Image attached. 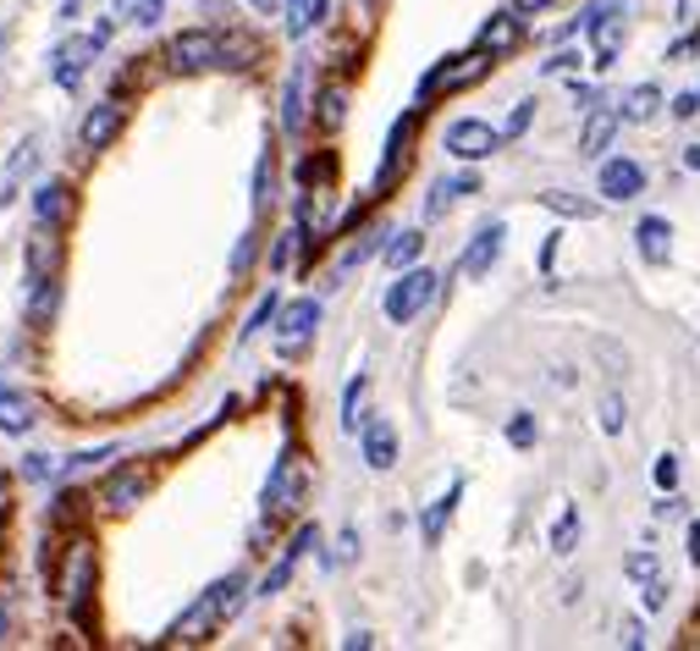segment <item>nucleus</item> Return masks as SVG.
Listing matches in <instances>:
<instances>
[{
	"label": "nucleus",
	"mask_w": 700,
	"mask_h": 651,
	"mask_svg": "<svg viewBox=\"0 0 700 651\" xmlns=\"http://www.w3.org/2000/svg\"><path fill=\"white\" fill-rule=\"evenodd\" d=\"M314 326H320V299H292V304L281 310V326H277V353L281 359H298V353L309 348Z\"/></svg>",
	"instance_id": "6e6552de"
},
{
	"label": "nucleus",
	"mask_w": 700,
	"mask_h": 651,
	"mask_svg": "<svg viewBox=\"0 0 700 651\" xmlns=\"http://www.w3.org/2000/svg\"><path fill=\"white\" fill-rule=\"evenodd\" d=\"M72 216V193H67V182H39V193H33V221H50V227H61Z\"/></svg>",
	"instance_id": "b1692460"
},
{
	"label": "nucleus",
	"mask_w": 700,
	"mask_h": 651,
	"mask_svg": "<svg viewBox=\"0 0 700 651\" xmlns=\"http://www.w3.org/2000/svg\"><path fill=\"white\" fill-rule=\"evenodd\" d=\"M634 249H640L646 266H668L673 260V227H668V216H646L634 227Z\"/></svg>",
	"instance_id": "dca6fc26"
},
{
	"label": "nucleus",
	"mask_w": 700,
	"mask_h": 651,
	"mask_svg": "<svg viewBox=\"0 0 700 651\" xmlns=\"http://www.w3.org/2000/svg\"><path fill=\"white\" fill-rule=\"evenodd\" d=\"M143 491H149V464H128V470H117V475L106 481V502H111V508H133Z\"/></svg>",
	"instance_id": "4be33fe9"
},
{
	"label": "nucleus",
	"mask_w": 700,
	"mask_h": 651,
	"mask_svg": "<svg viewBox=\"0 0 700 651\" xmlns=\"http://www.w3.org/2000/svg\"><path fill=\"white\" fill-rule=\"evenodd\" d=\"M508 442H513V448H530V442H536V420H530V414H513V420H508Z\"/></svg>",
	"instance_id": "79ce46f5"
},
{
	"label": "nucleus",
	"mask_w": 700,
	"mask_h": 651,
	"mask_svg": "<svg viewBox=\"0 0 700 651\" xmlns=\"http://www.w3.org/2000/svg\"><path fill=\"white\" fill-rule=\"evenodd\" d=\"M690 563H700V519L690 524Z\"/></svg>",
	"instance_id": "5fc2aeb1"
},
{
	"label": "nucleus",
	"mask_w": 700,
	"mask_h": 651,
	"mask_svg": "<svg viewBox=\"0 0 700 651\" xmlns=\"http://www.w3.org/2000/svg\"><path fill=\"white\" fill-rule=\"evenodd\" d=\"M94 50H100V39H94V33H89V39L61 44V50H56V83H61V89H72V83L89 72V56H94Z\"/></svg>",
	"instance_id": "a211bd4d"
},
{
	"label": "nucleus",
	"mask_w": 700,
	"mask_h": 651,
	"mask_svg": "<svg viewBox=\"0 0 700 651\" xmlns=\"http://www.w3.org/2000/svg\"><path fill=\"white\" fill-rule=\"evenodd\" d=\"M342 117H348V94L331 83V89H320V100H314V122L320 128H342Z\"/></svg>",
	"instance_id": "473e14b6"
},
{
	"label": "nucleus",
	"mask_w": 700,
	"mask_h": 651,
	"mask_svg": "<svg viewBox=\"0 0 700 651\" xmlns=\"http://www.w3.org/2000/svg\"><path fill=\"white\" fill-rule=\"evenodd\" d=\"M117 128H122V106H117V94L106 100V106H94L89 117H83V150H106L111 139H117Z\"/></svg>",
	"instance_id": "f3484780"
},
{
	"label": "nucleus",
	"mask_w": 700,
	"mask_h": 651,
	"mask_svg": "<svg viewBox=\"0 0 700 651\" xmlns=\"http://www.w3.org/2000/svg\"><path fill=\"white\" fill-rule=\"evenodd\" d=\"M271 199H277V156L266 150L260 166H254V216H266V210H271Z\"/></svg>",
	"instance_id": "7c9ffc66"
},
{
	"label": "nucleus",
	"mask_w": 700,
	"mask_h": 651,
	"mask_svg": "<svg viewBox=\"0 0 700 651\" xmlns=\"http://www.w3.org/2000/svg\"><path fill=\"white\" fill-rule=\"evenodd\" d=\"M249 6H254V11H266V17L277 11V0H249Z\"/></svg>",
	"instance_id": "4d7b16f0"
},
{
	"label": "nucleus",
	"mask_w": 700,
	"mask_h": 651,
	"mask_svg": "<svg viewBox=\"0 0 700 651\" xmlns=\"http://www.w3.org/2000/svg\"><path fill=\"white\" fill-rule=\"evenodd\" d=\"M243 591H249V580H243V574L216 580V585H210V591H204V597H199V602H193V608L171 624V635H166V641H171V647H199V641H210V635H216V630H221V624L243 608Z\"/></svg>",
	"instance_id": "f257e3e1"
},
{
	"label": "nucleus",
	"mask_w": 700,
	"mask_h": 651,
	"mask_svg": "<svg viewBox=\"0 0 700 651\" xmlns=\"http://www.w3.org/2000/svg\"><path fill=\"white\" fill-rule=\"evenodd\" d=\"M696 111H700V89H696V94H679V100H673V117H679V122H690Z\"/></svg>",
	"instance_id": "de8ad7c7"
},
{
	"label": "nucleus",
	"mask_w": 700,
	"mask_h": 651,
	"mask_svg": "<svg viewBox=\"0 0 700 651\" xmlns=\"http://www.w3.org/2000/svg\"><path fill=\"white\" fill-rule=\"evenodd\" d=\"M618 641H623V647H629V651H640V647H646V630H640V624L629 619V624L618 630Z\"/></svg>",
	"instance_id": "603ef678"
},
{
	"label": "nucleus",
	"mask_w": 700,
	"mask_h": 651,
	"mask_svg": "<svg viewBox=\"0 0 700 651\" xmlns=\"http://www.w3.org/2000/svg\"><path fill=\"white\" fill-rule=\"evenodd\" d=\"M420 249H424V232H420V227H409V232H392V243H387V266H392V271H409V266L420 260Z\"/></svg>",
	"instance_id": "cd10ccee"
},
{
	"label": "nucleus",
	"mask_w": 700,
	"mask_h": 651,
	"mask_svg": "<svg viewBox=\"0 0 700 651\" xmlns=\"http://www.w3.org/2000/svg\"><path fill=\"white\" fill-rule=\"evenodd\" d=\"M22 475L28 481H44V475H56V464L50 459H22Z\"/></svg>",
	"instance_id": "8fccbe9b"
},
{
	"label": "nucleus",
	"mask_w": 700,
	"mask_h": 651,
	"mask_svg": "<svg viewBox=\"0 0 700 651\" xmlns=\"http://www.w3.org/2000/svg\"><path fill=\"white\" fill-rule=\"evenodd\" d=\"M303 491H309V470H303V459L287 448L277 459V470H271V481H266V524L287 519V513L303 502Z\"/></svg>",
	"instance_id": "39448f33"
},
{
	"label": "nucleus",
	"mask_w": 700,
	"mask_h": 651,
	"mask_svg": "<svg viewBox=\"0 0 700 651\" xmlns=\"http://www.w3.org/2000/svg\"><path fill=\"white\" fill-rule=\"evenodd\" d=\"M579 61H584L579 50H558V56H552V61H547L541 72H547V78H558V72H579Z\"/></svg>",
	"instance_id": "c03bdc74"
},
{
	"label": "nucleus",
	"mask_w": 700,
	"mask_h": 651,
	"mask_svg": "<svg viewBox=\"0 0 700 651\" xmlns=\"http://www.w3.org/2000/svg\"><path fill=\"white\" fill-rule=\"evenodd\" d=\"M260 61V39L249 33H221V67H254Z\"/></svg>",
	"instance_id": "c85d7f7f"
},
{
	"label": "nucleus",
	"mask_w": 700,
	"mask_h": 651,
	"mask_svg": "<svg viewBox=\"0 0 700 651\" xmlns=\"http://www.w3.org/2000/svg\"><path fill=\"white\" fill-rule=\"evenodd\" d=\"M491 61H497V56H491V50H480V44H474V50H463V56L436 61V67L420 78V94H414V100H420V111L430 106V100H441V94H458V89L480 83V78L491 72Z\"/></svg>",
	"instance_id": "f03ea898"
},
{
	"label": "nucleus",
	"mask_w": 700,
	"mask_h": 651,
	"mask_svg": "<svg viewBox=\"0 0 700 651\" xmlns=\"http://www.w3.org/2000/svg\"><path fill=\"white\" fill-rule=\"evenodd\" d=\"M684 166H690V171H700V144H690V150H684Z\"/></svg>",
	"instance_id": "6e6d98bb"
},
{
	"label": "nucleus",
	"mask_w": 700,
	"mask_h": 651,
	"mask_svg": "<svg viewBox=\"0 0 700 651\" xmlns=\"http://www.w3.org/2000/svg\"><path fill=\"white\" fill-rule=\"evenodd\" d=\"M303 83H309V72H303V67H292V72H287V83H281V128H287V133H298V128H303V117H309V94H303Z\"/></svg>",
	"instance_id": "6ab92c4d"
},
{
	"label": "nucleus",
	"mask_w": 700,
	"mask_h": 651,
	"mask_svg": "<svg viewBox=\"0 0 700 651\" xmlns=\"http://www.w3.org/2000/svg\"><path fill=\"white\" fill-rule=\"evenodd\" d=\"M463 193H480V177L474 171H452V177H436L430 182V199H424V221H441Z\"/></svg>",
	"instance_id": "4468645a"
},
{
	"label": "nucleus",
	"mask_w": 700,
	"mask_h": 651,
	"mask_svg": "<svg viewBox=\"0 0 700 651\" xmlns=\"http://www.w3.org/2000/svg\"><path fill=\"white\" fill-rule=\"evenodd\" d=\"M277 316H281V299H277V293H266V299L254 304V316H249V326L238 331V342H249L254 331H266V321H277Z\"/></svg>",
	"instance_id": "e433bc0d"
},
{
	"label": "nucleus",
	"mask_w": 700,
	"mask_h": 651,
	"mask_svg": "<svg viewBox=\"0 0 700 651\" xmlns=\"http://www.w3.org/2000/svg\"><path fill=\"white\" fill-rule=\"evenodd\" d=\"M364 464L370 470H392L398 464V431L387 420H370L364 425Z\"/></svg>",
	"instance_id": "aec40b11"
},
{
	"label": "nucleus",
	"mask_w": 700,
	"mask_h": 651,
	"mask_svg": "<svg viewBox=\"0 0 700 651\" xmlns=\"http://www.w3.org/2000/svg\"><path fill=\"white\" fill-rule=\"evenodd\" d=\"M94 574H100V558H94V541H72L67 547V580H61V597H67V613L94 630Z\"/></svg>",
	"instance_id": "7ed1b4c3"
},
{
	"label": "nucleus",
	"mask_w": 700,
	"mask_h": 651,
	"mask_svg": "<svg viewBox=\"0 0 700 651\" xmlns=\"http://www.w3.org/2000/svg\"><path fill=\"white\" fill-rule=\"evenodd\" d=\"M28 425H33V403L22 392H6L0 387V431L6 437H28Z\"/></svg>",
	"instance_id": "393cba45"
},
{
	"label": "nucleus",
	"mask_w": 700,
	"mask_h": 651,
	"mask_svg": "<svg viewBox=\"0 0 700 651\" xmlns=\"http://www.w3.org/2000/svg\"><path fill=\"white\" fill-rule=\"evenodd\" d=\"M502 243H508V227H502V221H486V227L469 238V249H463L458 271H463V277H474V282H480V277H491V266L502 260Z\"/></svg>",
	"instance_id": "9d476101"
},
{
	"label": "nucleus",
	"mask_w": 700,
	"mask_h": 651,
	"mask_svg": "<svg viewBox=\"0 0 700 651\" xmlns=\"http://www.w3.org/2000/svg\"><path fill=\"white\" fill-rule=\"evenodd\" d=\"M596 414H601V431H607V437H618V431H623V425H629V403H623V398H618V392H607V398H601V409H596Z\"/></svg>",
	"instance_id": "c9c22d12"
},
{
	"label": "nucleus",
	"mask_w": 700,
	"mask_h": 651,
	"mask_svg": "<svg viewBox=\"0 0 700 651\" xmlns=\"http://www.w3.org/2000/svg\"><path fill=\"white\" fill-rule=\"evenodd\" d=\"M458 497H463V481H447V491L430 502V513L420 519L424 547H436V541H441V530H447V524H452V513H458Z\"/></svg>",
	"instance_id": "412c9836"
},
{
	"label": "nucleus",
	"mask_w": 700,
	"mask_h": 651,
	"mask_svg": "<svg viewBox=\"0 0 700 651\" xmlns=\"http://www.w3.org/2000/svg\"><path fill=\"white\" fill-rule=\"evenodd\" d=\"M657 111H662V89H657V83H634V89H623V100H618V117L634 122V128L651 122Z\"/></svg>",
	"instance_id": "5701e85b"
},
{
	"label": "nucleus",
	"mask_w": 700,
	"mask_h": 651,
	"mask_svg": "<svg viewBox=\"0 0 700 651\" xmlns=\"http://www.w3.org/2000/svg\"><path fill=\"white\" fill-rule=\"evenodd\" d=\"M623 574H629V580H640V585H646V580H657V558H651V552H634V558H629V563H623Z\"/></svg>",
	"instance_id": "37998d69"
},
{
	"label": "nucleus",
	"mask_w": 700,
	"mask_h": 651,
	"mask_svg": "<svg viewBox=\"0 0 700 651\" xmlns=\"http://www.w3.org/2000/svg\"><path fill=\"white\" fill-rule=\"evenodd\" d=\"M0 497H6V475H0Z\"/></svg>",
	"instance_id": "bf43d9fd"
},
{
	"label": "nucleus",
	"mask_w": 700,
	"mask_h": 651,
	"mask_svg": "<svg viewBox=\"0 0 700 651\" xmlns=\"http://www.w3.org/2000/svg\"><path fill=\"white\" fill-rule=\"evenodd\" d=\"M436 288H441V277L436 271H424V266H409L392 288H387V299H381V310H387V321L392 326H409L414 316H424V304L436 299Z\"/></svg>",
	"instance_id": "20e7f679"
},
{
	"label": "nucleus",
	"mask_w": 700,
	"mask_h": 651,
	"mask_svg": "<svg viewBox=\"0 0 700 651\" xmlns=\"http://www.w3.org/2000/svg\"><path fill=\"white\" fill-rule=\"evenodd\" d=\"M39 161V150L33 144H17V156H11V166H6V177H0V199H11V188L22 182V171Z\"/></svg>",
	"instance_id": "f704fd0d"
},
{
	"label": "nucleus",
	"mask_w": 700,
	"mask_h": 651,
	"mask_svg": "<svg viewBox=\"0 0 700 651\" xmlns=\"http://www.w3.org/2000/svg\"><path fill=\"white\" fill-rule=\"evenodd\" d=\"M573 106H579V111H596V89H590V83H573Z\"/></svg>",
	"instance_id": "864d4df0"
},
{
	"label": "nucleus",
	"mask_w": 700,
	"mask_h": 651,
	"mask_svg": "<svg viewBox=\"0 0 700 651\" xmlns=\"http://www.w3.org/2000/svg\"><path fill=\"white\" fill-rule=\"evenodd\" d=\"M530 122H536V100H519V106H513V117L502 122V133H508V139H519Z\"/></svg>",
	"instance_id": "ea45409f"
},
{
	"label": "nucleus",
	"mask_w": 700,
	"mask_h": 651,
	"mask_svg": "<svg viewBox=\"0 0 700 651\" xmlns=\"http://www.w3.org/2000/svg\"><path fill=\"white\" fill-rule=\"evenodd\" d=\"M177 72H204V67H221V33L210 28H182L171 39V56H166Z\"/></svg>",
	"instance_id": "0eeeda50"
},
{
	"label": "nucleus",
	"mask_w": 700,
	"mask_h": 651,
	"mask_svg": "<svg viewBox=\"0 0 700 651\" xmlns=\"http://www.w3.org/2000/svg\"><path fill=\"white\" fill-rule=\"evenodd\" d=\"M56 299H61V277H39V282H33V304H28V321L44 326L50 316H56Z\"/></svg>",
	"instance_id": "c756f323"
},
{
	"label": "nucleus",
	"mask_w": 700,
	"mask_h": 651,
	"mask_svg": "<svg viewBox=\"0 0 700 651\" xmlns=\"http://www.w3.org/2000/svg\"><path fill=\"white\" fill-rule=\"evenodd\" d=\"M502 139H508V133H502V128H491V122H480V117H458V122L441 133L447 156H452V161H469V166L486 161V156H497V150H502Z\"/></svg>",
	"instance_id": "423d86ee"
},
{
	"label": "nucleus",
	"mask_w": 700,
	"mask_h": 651,
	"mask_svg": "<svg viewBox=\"0 0 700 651\" xmlns=\"http://www.w3.org/2000/svg\"><path fill=\"white\" fill-rule=\"evenodd\" d=\"M381 238H392V232H376V227H370V232H359V238L348 243V254L337 260V277H348L353 266H364V260H370V254L381 249Z\"/></svg>",
	"instance_id": "2f4dec72"
},
{
	"label": "nucleus",
	"mask_w": 700,
	"mask_h": 651,
	"mask_svg": "<svg viewBox=\"0 0 700 651\" xmlns=\"http://www.w3.org/2000/svg\"><path fill=\"white\" fill-rule=\"evenodd\" d=\"M117 17H128L133 28H154L166 17V0H117Z\"/></svg>",
	"instance_id": "72a5a7b5"
},
{
	"label": "nucleus",
	"mask_w": 700,
	"mask_h": 651,
	"mask_svg": "<svg viewBox=\"0 0 700 651\" xmlns=\"http://www.w3.org/2000/svg\"><path fill=\"white\" fill-rule=\"evenodd\" d=\"M668 608V580L657 574V580H646V613H662Z\"/></svg>",
	"instance_id": "a18cd8bd"
},
{
	"label": "nucleus",
	"mask_w": 700,
	"mask_h": 651,
	"mask_svg": "<svg viewBox=\"0 0 700 651\" xmlns=\"http://www.w3.org/2000/svg\"><path fill=\"white\" fill-rule=\"evenodd\" d=\"M618 128H623V117H618V106H596V111L584 117V128H579V156H584V161H601Z\"/></svg>",
	"instance_id": "ddd939ff"
},
{
	"label": "nucleus",
	"mask_w": 700,
	"mask_h": 651,
	"mask_svg": "<svg viewBox=\"0 0 700 651\" xmlns=\"http://www.w3.org/2000/svg\"><path fill=\"white\" fill-rule=\"evenodd\" d=\"M651 481H657V491H673V487H679V459H673V453H662V459H657V470H651Z\"/></svg>",
	"instance_id": "a19ab883"
},
{
	"label": "nucleus",
	"mask_w": 700,
	"mask_h": 651,
	"mask_svg": "<svg viewBox=\"0 0 700 651\" xmlns=\"http://www.w3.org/2000/svg\"><path fill=\"white\" fill-rule=\"evenodd\" d=\"M552 6H558V0H513V11H519L524 22H530V17H541V11H552Z\"/></svg>",
	"instance_id": "3c124183"
},
{
	"label": "nucleus",
	"mask_w": 700,
	"mask_h": 651,
	"mask_svg": "<svg viewBox=\"0 0 700 651\" xmlns=\"http://www.w3.org/2000/svg\"><path fill=\"white\" fill-rule=\"evenodd\" d=\"M579 508H562V519H558V530H552V552H573V541H579Z\"/></svg>",
	"instance_id": "4c0bfd02"
},
{
	"label": "nucleus",
	"mask_w": 700,
	"mask_h": 651,
	"mask_svg": "<svg viewBox=\"0 0 700 651\" xmlns=\"http://www.w3.org/2000/svg\"><path fill=\"white\" fill-rule=\"evenodd\" d=\"M61 227H50V221H39V232L28 238V277L39 282V277H56L61 271Z\"/></svg>",
	"instance_id": "2eb2a0df"
},
{
	"label": "nucleus",
	"mask_w": 700,
	"mask_h": 651,
	"mask_svg": "<svg viewBox=\"0 0 700 651\" xmlns=\"http://www.w3.org/2000/svg\"><path fill=\"white\" fill-rule=\"evenodd\" d=\"M541 204H547L552 216H568V221H590V216H596V199H579V193H568V188H547Z\"/></svg>",
	"instance_id": "a878e982"
},
{
	"label": "nucleus",
	"mask_w": 700,
	"mask_h": 651,
	"mask_svg": "<svg viewBox=\"0 0 700 651\" xmlns=\"http://www.w3.org/2000/svg\"><path fill=\"white\" fill-rule=\"evenodd\" d=\"M249 260H254V232L238 243V254H232V277H243V266H249Z\"/></svg>",
	"instance_id": "09e8293b"
},
{
	"label": "nucleus",
	"mask_w": 700,
	"mask_h": 651,
	"mask_svg": "<svg viewBox=\"0 0 700 651\" xmlns=\"http://www.w3.org/2000/svg\"><path fill=\"white\" fill-rule=\"evenodd\" d=\"M414 122H420V111H409V117H398V122H392V133H387V161H381V171H376V188H370L376 199H381V193H387V188H392V182H398V177L409 171V144H414Z\"/></svg>",
	"instance_id": "1a4fd4ad"
},
{
	"label": "nucleus",
	"mask_w": 700,
	"mask_h": 651,
	"mask_svg": "<svg viewBox=\"0 0 700 651\" xmlns=\"http://www.w3.org/2000/svg\"><path fill=\"white\" fill-rule=\"evenodd\" d=\"M359 403H364V375H353L342 392V431H359Z\"/></svg>",
	"instance_id": "58836bf2"
},
{
	"label": "nucleus",
	"mask_w": 700,
	"mask_h": 651,
	"mask_svg": "<svg viewBox=\"0 0 700 651\" xmlns=\"http://www.w3.org/2000/svg\"><path fill=\"white\" fill-rule=\"evenodd\" d=\"M353 552H359V535H353V530H342V541H337L331 563H353Z\"/></svg>",
	"instance_id": "49530a36"
},
{
	"label": "nucleus",
	"mask_w": 700,
	"mask_h": 651,
	"mask_svg": "<svg viewBox=\"0 0 700 651\" xmlns=\"http://www.w3.org/2000/svg\"><path fill=\"white\" fill-rule=\"evenodd\" d=\"M474 44H480V50H491L497 61H502V56H513V50L524 44V17H519L513 6H508V11H497V17H486Z\"/></svg>",
	"instance_id": "f8f14e48"
},
{
	"label": "nucleus",
	"mask_w": 700,
	"mask_h": 651,
	"mask_svg": "<svg viewBox=\"0 0 700 651\" xmlns=\"http://www.w3.org/2000/svg\"><path fill=\"white\" fill-rule=\"evenodd\" d=\"M596 193L601 199H612V204H623V199H640L646 193V166L640 161H601V177H596Z\"/></svg>",
	"instance_id": "9b49d317"
},
{
	"label": "nucleus",
	"mask_w": 700,
	"mask_h": 651,
	"mask_svg": "<svg viewBox=\"0 0 700 651\" xmlns=\"http://www.w3.org/2000/svg\"><path fill=\"white\" fill-rule=\"evenodd\" d=\"M326 11H331L326 0H287V33H292V39H303L309 28H320V22H326Z\"/></svg>",
	"instance_id": "bb28decb"
},
{
	"label": "nucleus",
	"mask_w": 700,
	"mask_h": 651,
	"mask_svg": "<svg viewBox=\"0 0 700 651\" xmlns=\"http://www.w3.org/2000/svg\"><path fill=\"white\" fill-rule=\"evenodd\" d=\"M0 641H6V602H0Z\"/></svg>",
	"instance_id": "13d9d810"
}]
</instances>
